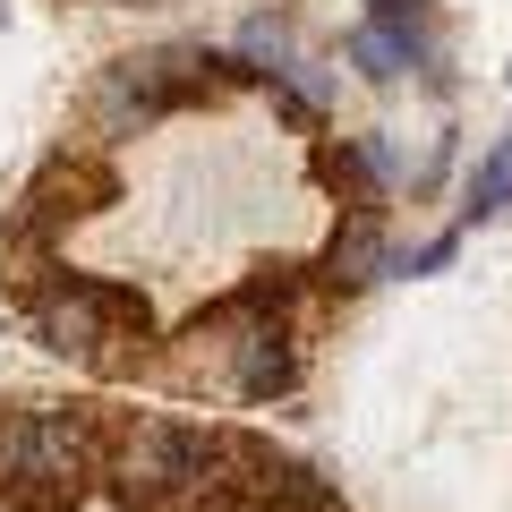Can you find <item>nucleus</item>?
Wrapping results in <instances>:
<instances>
[{
    "label": "nucleus",
    "mask_w": 512,
    "mask_h": 512,
    "mask_svg": "<svg viewBox=\"0 0 512 512\" xmlns=\"http://www.w3.org/2000/svg\"><path fill=\"white\" fill-rule=\"evenodd\" d=\"M231 52L248 60L256 77H274L282 60L299 52V18H291V9H248V18H239V43H231Z\"/></svg>",
    "instance_id": "1a4fd4ad"
},
{
    "label": "nucleus",
    "mask_w": 512,
    "mask_h": 512,
    "mask_svg": "<svg viewBox=\"0 0 512 512\" xmlns=\"http://www.w3.org/2000/svg\"><path fill=\"white\" fill-rule=\"evenodd\" d=\"M393 231L384 222H333V239H325V256H316V282L325 291H376V282H393Z\"/></svg>",
    "instance_id": "0eeeda50"
},
{
    "label": "nucleus",
    "mask_w": 512,
    "mask_h": 512,
    "mask_svg": "<svg viewBox=\"0 0 512 512\" xmlns=\"http://www.w3.org/2000/svg\"><path fill=\"white\" fill-rule=\"evenodd\" d=\"M248 512H342V478H325L316 461H299V453H274L265 478H256Z\"/></svg>",
    "instance_id": "6e6552de"
},
{
    "label": "nucleus",
    "mask_w": 512,
    "mask_h": 512,
    "mask_svg": "<svg viewBox=\"0 0 512 512\" xmlns=\"http://www.w3.org/2000/svg\"><path fill=\"white\" fill-rule=\"evenodd\" d=\"M94 487L120 512H222L205 487V427L163 419V410H111Z\"/></svg>",
    "instance_id": "f03ea898"
},
{
    "label": "nucleus",
    "mask_w": 512,
    "mask_h": 512,
    "mask_svg": "<svg viewBox=\"0 0 512 512\" xmlns=\"http://www.w3.org/2000/svg\"><path fill=\"white\" fill-rule=\"evenodd\" d=\"M342 60L367 77V86H402V77H410V69H402V52H393L376 26H350V35H342Z\"/></svg>",
    "instance_id": "9b49d317"
},
{
    "label": "nucleus",
    "mask_w": 512,
    "mask_h": 512,
    "mask_svg": "<svg viewBox=\"0 0 512 512\" xmlns=\"http://www.w3.org/2000/svg\"><path fill=\"white\" fill-rule=\"evenodd\" d=\"M504 154H512V128H504Z\"/></svg>",
    "instance_id": "4468645a"
},
{
    "label": "nucleus",
    "mask_w": 512,
    "mask_h": 512,
    "mask_svg": "<svg viewBox=\"0 0 512 512\" xmlns=\"http://www.w3.org/2000/svg\"><path fill=\"white\" fill-rule=\"evenodd\" d=\"M103 402H9L0 410V512H77L103 470Z\"/></svg>",
    "instance_id": "f257e3e1"
},
{
    "label": "nucleus",
    "mask_w": 512,
    "mask_h": 512,
    "mask_svg": "<svg viewBox=\"0 0 512 512\" xmlns=\"http://www.w3.org/2000/svg\"><path fill=\"white\" fill-rule=\"evenodd\" d=\"M299 376H308V350H299V316H248V333H239L231 367H222V393L231 402H291Z\"/></svg>",
    "instance_id": "39448f33"
},
{
    "label": "nucleus",
    "mask_w": 512,
    "mask_h": 512,
    "mask_svg": "<svg viewBox=\"0 0 512 512\" xmlns=\"http://www.w3.org/2000/svg\"><path fill=\"white\" fill-rule=\"evenodd\" d=\"M111 197H120L111 154L94 146V137H86V146H60L52 163L18 188V205L0 214V239H43V248H60V239H69L77 222H94Z\"/></svg>",
    "instance_id": "20e7f679"
},
{
    "label": "nucleus",
    "mask_w": 512,
    "mask_h": 512,
    "mask_svg": "<svg viewBox=\"0 0 512 512\" xmlns=\"http://www.w3.org/2000/svg\"><path fill=\"white\" fill-rule=\"evenodd\" d=\"M103 9H154V0H103Z\"/></svg>",
    "instance_id": "ddd939ff"
},
{
    "label": "nucleus",
    "mask_w": 512,
    "mask_h": 512,
    "mask_svg": "<svg viewBox=\"0 0 512 512\" xmlns=\"http://www.w3.org/2000/svg\"><path fill=\"white\" fill-rule=\"evenodd\" d=\"M453 256H461V231H436V239H419L410 256H393V274H444Z\"/></svg>",
    "instance_id": "f8f14e48"
},
{
    "label": "nucleus",
    "mask_w": 512,
    "mask_h": 512,
    "mask_svg": "<svg viewBox=\"0 0 512 512\" xmlns=\"http://www.w3.org/2000/svg\"><path fill=\"white\" fill-rule=\"evenodd\" d=\"M495 214H512V154L504 146H487L470 163V180H461V231H478Z\"/></svg>",
    "instance_id": "9d476101"
},
{
    "label": "nucleus",
    "mask_w": 512,
    "mask_h": 512,
    "mask_svg": "<svg viewBox=\"0 0 512 512\" xmlns=\"http://www.w3.org/2000/svg\"><path fill=\"white\" fill-rule=\"evenodd\" d=\"M35 342L52 350V359L86 367V376L120 384V376H146L154 367V308H146V291H128V282L77 274L60 299L35 308Z\"/></svg>",
    "instance_id": "7ed1b4c3"
},
{
    "label": "nucleus",
    "mask_w": 512,
    "mask_h": 512,
    "mask_svg": "<svg viewBox=\"0 0 512 512\" xmlns=\"http://www.w3.org/2000/svg\"><path fill=\"white\" fill-rule=\"evenodd\" d=\"M316 180L342 197L350 222H384V197L402 180V163H393V146H384L376 128L367 137H316Z\"/></svg>",
    "instance_id": "423d86ee"
}]
</instances>
